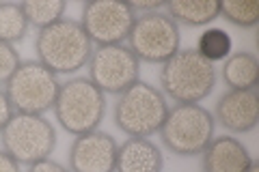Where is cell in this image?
I'll return each instance as SVG.
<instances>
[{
  "label": "cell",
  "mask_w": 259,
  "mask_h": 172,
  "mask_svg": "<svg viewBox=\"0 0 259 172\" xmlns=\"http://www.w3.org/2000/svg\"><path fill=\"white\" fill-rule=\"evenodd\" d=\"M35 52L39 56V63L46 69H50L54 76L76 73L84 65H89V59L93 54V43L84 32L82 24L63 18L52 26L39 30Z\"/></svg>",
  "instance_id": "1"
},
{
  "label": "cell",
  "mask_w": 259,
  "mask_h": 172,
  "mask_svg": "<svg viewBox=\"0 0 259 172\" xmlns=\"http://www.w3.org/2000/svg\"><path fill=\"white\" fill-rule=\"evenodd\" d=\"M160 86L177 103H199L214 91L216 67L197 50H180L162 65Z\"/></svg>",
  "instance_id": "2"
},
{
  "label": "cell",
  "mask_w": 259,
  "mask_h": 172,
  "mask_svg": "<svg viewBox=\"0 0 259 172\" xmlns=\"http://www.w3.org/2000/svg\"><path fill=\"white\" fill-rule=\"evenodd\" d=\"M54 117L71 136L95 132L106 117V97L89 78L67 80L59 88Z\"/></svg>",
  "instance_id": "3"
},
{
  "label": "cell",
  "mask_w": 259,
  "mask_h": 172,
  "mask_svg": "<svg viewBox=\"0 0 259 172\" xmlns=\"http://www.w3.org/2000/svg\"><path fill=\"white\" fill-rule=\"evenodd\" d=\"M168 114L166 97L147 82H136L115 103V123L130 138H149L160 132Z\"/></svg>",
  "instance_id": "4"
},
{
  "label": "cell",
  "mask_w": 259,
  "mask_h": 172,
  "mask_svg": "<svg viewBox=\"0 0 259 172\" xmlns=\"http://www.w3.org/2000/svg\"><path fill=\"white\" fill-rule=\"evenodd\" d=\"M160 138L175 155H201L214 138V117L199 103H177L162 123Z\"/></svg>",
  "instance_id": "5"
},
{
  "label": "cell",
  "mask_w": 259,
  "mask_h": 172,
  "mask_svg": "<svg viewBox=\"0 0 259 172\" xmlns=\"http://www.w3.org/2000/svg\"><path fill=\"white\" fill-rule=\"evenodd\" d=\"M3 151H7L18 163L32 166L37 161L50 159L56 149V129L41 114L15 112L7 127L0 132Z\"/></svg>",
  "instance_id": "6"
},
{
  "label": "cell",
  "mask_w": 259,
  "mask_h": 172,
  "mask_svg": "<svg viewBox=\"0 0 259 172\" xmlns=\"http://www.w3.org/2000/svg\"><path fill=\"white\" fill-rule=\"evenodd\" d=\"M59 88L61 82L50 69H46L39 61H28L22 63L13 78L7 82L5 93L15 112L44 117V112L54 108Z\"/></svg>",
  "instance_id": "7"
},
{
  "label": "cell",
  "mask_w": 259,
  "mask_h": 172,
  "mask_svg": "<svg viewBox=\"0 0 259 172\" xmlns=\"http://www.w3.org/2000/svg\"><path fill=\"white\" fill-rule=\"evenodd\" d=\"M180 26L166 13L153 11L136 18L127 35V47L139 61L164 65L173 54L180 52Z\"/></svg>",
  "instance_id": "8"
},
{
  "label": "cell",
  "mask_w": 259,
  "mask_h": 172,
  "mask_svg": "<svg viewBox=\"0 0 259 172\" xmlns=\"http://www.w3.org/2000/svg\"><path fill=\"white\" fill-rule=\"evenodd\" d=\"M141 78V61L127 45H97L89 59V80L102 93L121 95Z\"/></svg>",
  "instance_id": "9"
},
{
  "label": "cell",
  "mask_w": 259,
  "mask_h": 172,
  "mask_svg": "<svg viewBox=\"0 0 259 172\" xmlns=\"http://www.w3.org/2000/svg\"><path fill=\"white\" fill-rule=\"evenodd\" d=\"M136 22L130 3L119 0H91L82 9V28L97 45H117L127 39Z\"/></svg>",
  "instance_id": "10"
},
{
  "label": "cell",
  "mask_w": 259,
  "mask_h": 172,
  "mask_svg": "<svg viewBox=\"0 0 259 172\" xmlns=\"http://www.w3.org/2000/svg\"><path fill=\"white\" fill-rule=\"evenodd\" d=\"M119 144L104 132H89L76 136L69 149L71 172H115Z\"/></svg>",
  "instance_id": "11"
},
{
  "label": "cell",
  "mask_w": 259,
  "mask_h": 172,
  "mask_svg": "<svg viewBox=\"0 0 259 172\" xmlns=\"http://www.w3.org/2000/svg\"><path fill=\"white\" fill-rule=\"evenodd\" d=\"M216 119L231 134H248L259 123V95L250 91H229L216 103Z\"/></svg>",
  "instance_id": "12"
},
{
  "label": "cell",
  "mask_w": 259,
  "mask_h": 172,
  "mask_svg": "<svg viewBox=\"0 0 259 172\" xmlns=\"http://www.w3.org/2000/svg\"><path fill=\"white\" fill-rule=\"evenodd\" d=\"M203 155V172H246L253 163V157L238 138L218 136L205 146Z\"/></svg>",
  "instance_id": "13"
},
{
  "label": "cell",
  "mask_w": 259,
  "mask_h": 172,
  "mask_svg": "<svg viewBox=\"0 0 259 172\" xmlns=\"http://www.w3.org/2000/svg\"><path fill=\"white\" fill-rule=\"evenodd\" d=\"M115 172H162V153L149 138H130L117 151Z\"/></svg>",
  "instance_id": "14"
},
{
  "label": "cell",
  "mask_w": 259,
  "mask_h": 172,
  "mask_svg": "<svg viewBox=\"0 0 259 172\" xmlns=\"http://www.w3.org/2000/svg\"><path fill=\"white\" fill-rule=\"evenodd\" d=\"M168 18L177 26H207L216 18H221V3L218 0H171L166 3Z\"/></svg>",
  "instance_id": "15"
},
{
  "label": "cell",
  "mask_w": 259,
  "mask_h": 172,
  "mask_svg": "<svg viewBox=\"0 0 259 172\" xmlns=\"http://www.w3.org/2000/svg\"><path fill=\"white\" fill-rule=\"evenodd\" d=\"M223 80L231 91H250L259 84V63L250 52H236L223 65Z\"/></svg>",
  "instance_id": "16"
},
{
  "label": "cell",
  "mask_w": 259,
  "mask_h": 172,
  "mask_svg": "<svg viewBox=\"0 0 259 172\" xmlns=\"http://www.w3.org/2000/svg\"><path fill=\"white\" fill-rule=\"evenodd\" d=\"M20 7L28 20V26H37L39 30H44L63 20L67 3H63V0H26Z\"/></svg>",
  "instance_id": "17"
},
{
  "label": "cell",
  "mask_w": 259,
  "mask_h": 172,
  "mask_svg": "<svg viewBox=\"0 0 259 172\" xmlns=\"http://www.w3.org/2000/svg\"><path fill=\"white\" fill-rule=\"evenodd\" d=\"M26 32L28 20L22 7L13 3H0V41L13 45L26 37Z\"/></svg>",
  "instance_id": "18"
},
{
  "label": "cell",
  "mask_w": 259,
  "mask_h": 172,
  "mask_svg": "<svg viewBox=\"0 0 259 172\" xmlns=\"http://www.w3.org/2000/svg\"><path fill=\"white\" fill-rule=\"evenodd\" d=\"M231 37L223 28H207L197 41V52L209 63L227 61L231 56Z\"/></svg>",
  "instance_id": "19"
},
{
  "label": "cell",
  "mask_w": 259,
  "mask_h": 172,
  "mask_svg": "<svg viewBox=\"0 0 259 172\" xmlns=\"http://www.w3.org/2000/svg\"><path fill=\"white\" fill-rule=\"evenodd\" d=\"M221 15L236 24L240 28H253L259 22V5L257 3H236V0H225L221 3Z\"/></svg>",
  "instance_id": "20"
},
{
  "label": "cell",
  "mask_w": 259,
  "mask_h": 172,
  "mask_svg": "<svg viewBox=\"0 0 259 172\" xmlns=\"http://www.w3.org/2000/svg\"><path fill=\"white\" fill-rule=\"evenodd\" d=\"M22 65L20 61V54L13 45L9 43H3L0 41V86H7V82L13 78V73L18 71V67Z\"/></svg>",
  "instance_id": "21"
},
{
  "label": "cell",
  "mask_w": 259,
  "mask_h": 172,
  "mask_svg": "<svg viewBox=\"0 0 259 172\" xmlns=\"http://www.w3.org/2000/svg\"><path fill=\"white\" fill-rule=\"evenodd\" d=\"M13 114H15V110H13V105L9 101V97H7V93L0 88V132H3V129L7 127V123L13 119Z\"/></svg>",
  "instance_id": "22"
},
{
  "label": "cell",
  "mask_w": 259,
  "mask_h": 172,
  "mask_svg": "<svg viewBox=\"0 0 259 172\" xmlns=\"http://www.w3.org/2000/svg\"><path fill=\"white\" fill-rule=\"evenodd\" d=\"M26 172H69L65 166H61L59 161H52V159H44V161H37L28 166Z\"/></svg>",
  "instance_id": "23"
},
{
  "label": "cell",
  "mask_w": 259,
  "mask_h": 172,
  "mask_svg": "<svg viewBox=\"0 0 259 172\" xmlns=\"http://www.w3.org/2000/svg\"><path fill=\"white\" fill-rule=\"evenodd\" d=\"M0 172H22L20 163L15 161L7 151H0Z\"/></svg>",
  "instance_id": "24"
},
{
  "label": "cell",
  "mask_w": 259,
  "mask_h": 172,
  "mask_svg": "<svg viewBox=\"0 0 259 172\" xmlns=\"http://www.w3.org/2000/svg\"><path fill=\"white\" fill-rule=\"evenodd\" d=\"M246 172H259V161L253 159V163H250V166L246 168Z\"/></svg>",
  "instance_id": "25"
}]
</instances>
